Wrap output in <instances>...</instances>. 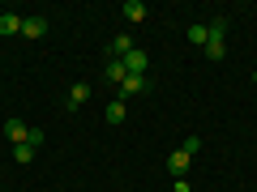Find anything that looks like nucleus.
Instances as JSON below:
<instances>
[{"label": "nucleus", "mask_w": 257, "mask_h": 192, "mask_svg": "<svg viewBox=\"0 0 257 192\" xmlns=\"http://www.w3.org/2000/svg\"><path fill=\"white\" fill-rule=\"evenodd\" d=\"M13 162H18V166H30V162H35V146H13Z\"/></svg>", "instance_id": "ddd939ff"}, {"label": "nucleus", "mask_w": 257, "mask_h": 192, "mask_svg": "<svg viewBox=\"0 0 257 192\" xmlns=\"http://www.w3.org/2000/svg\"><path fill=\"white\" fill-rule=\"evenodd\" d=\"M206 30H210V38H223V43H227V18H223V13H219V18H210V26H206Z\"/></svg>", "instance_id": "4468645a"}, {"label": "nucleus", "mask_w": 257, "mask_h": 192, "mask_svg": "<svg viewBox=\"0 0 257 192\" xmlns=\"http://www.w3.org/2000/svg\"><path fill=\"white\" fill-rule=\"evenodd\" d=\"M146 68H150L146 52H142V47H133V52L124 56V73H128V77H146Z\"/></svg>", "instance_id": "f03ea898"}, {"label": "nucleus", "mask_w": 257, "mask_h": 192, "mask_svg": "<svg viewBox=\"0 0 257 192\" xmlns=\"http://www.w3.org/2000/svg\"><path fill=\"white\" fill-rule=\"evenodd\" d=\"M0 34H5V38L22 34V18H18V13H0Z\"/></svg>", "instance_id": "6e6552de"}, {"label": "nucleus", "mask_w": 257, "mask_h": 192, "mask_svg": "<svg viewBox=\"0 0 257 192\" xmlns=\"http://www.w3.org/2000/svg\"><path fill=\"white\" fill-rule=\"evenodd\" d=\"M47 26H52V22H47L43 13H35V18H22V38H43Z\"/></svg>", "instance_id": "7ed1b4c3"}, {"label": "nucleus", "mask_w": 257, "mask_h": 192, "mask_svg": "<svg viewBox=\"0 0 257 192\" xmlns=\"http://www.w3.org/2000/svg\"><path fill=\"white\" fill-rule=\"evenodd\" d=\"M103 73H107V82L116 86V90H120V82L128 77V73H124V60H107V68H103Z\"/></svg>", "instance_id": "9d476101"}, {"label": "nucleus", "mask_w": 257, "mask_h": 192, "mask_svg": "<svg viewBox=\"0 0 257 192\" xmlns=\"http://www.w3.org/2000/svg\"><path fill=\"white\" fill-rule=\"evenodd\" d=\"M189 162H193V158L184 154V150H176V154H167V171H172L176 180H184V175H189Z\"/></svg>", "instance_id": "423d86ee"}, {"label": "nucleus", "mask_w": 257, "mask_h": 192, "mask_svg": "<svg viewBox=\"0 0 257 192\" xmlns=\"http://www.w3.org/2000/svg\"><path fill=\"white\" fill-rule=\"evenodd\" d=\"M124 116H128V107H124L120 98H111L107 111H103V120H107V124H124Z\"/></svg>", "instance_id": "0eeeda50"}, {"label": "nucleus", "mask_w": 257, "mask_h": 192, "mask_svg": "<svg viewBox=\"0 0 257 192\" xmlns=\"http://www.w3.org/2000/svg\"><path fill=\"white\" fill-rule=\"evenodd\" d=\"M184 154H189V158H197V150H202V137H184Z\"/></svg>", "instance_id": "2eb2a0df"}, {"label": "nucleus", "mask_w": 257, "mask_h": 192, "mask_svg": "<svg viewBox=\"0 0 257 192\" xmlns=\"http://www.w3.org/2000/svg\"><path fill=\"white\" fill-rule=\"evenodd\" d=\"M90 94H94V86H90V82H73V90H69V111L86 107V102H90Z\"/></svg>", "instance_id": "20e7f679"}, {"label": "nucleus", "mask_w": 257, "mask_h": 192, "mask_svg": "<svg viewBox=\"0 0 257 192\" xmlns=\"http://www.w3.org/2000/svg\"><path fill=\"white\" fill-rule=\"evenodd\" d=\"M172 188H176V192H193V184H189V175H184V180H176Z\"/></svg>", "instance_id": "dca6fc26"}, {"label": "nucleus", "mask_w": 257, "mask_h": 192, "mask_svg": "<svg viewBox=\"0 0 257 192\" xmlns=\"http://www.w3.org/2000/svg\"><path fill=\"white\" fill-rule=\"evenodd\" d=\"M202 52H206V60H223V56H227V43H223V38H210Z\"/></svg>", "instance_id": "f8f14e48"}, {"label": "nucleus", "mask_w": 257, "mask_h": 192, "mask_svg": "<svg viewBox=\"0 0 257 192\" xmlns=\"http://www.w3.org/2000/svg\"><path fill=\"white\" fill-rule=\"evenodd\" d=\"M189 43H197V47H206V43H210V30H206L202 22H193V26H189Z\"/></svg>", "instance_id": "9b49d317"}, {"label": "nucleus", "mask_w": 257, "mask_h": 192, "mask_svg": "<svg viewBox=\"0 0 257 192\" xmlns=\"http://www.w3.org/2000/svg\"><path fill=\"white\" fill-rule=\"evenodd\" d=\"M120 13H124L128 22H146V13H150V9L142 4V0H124V9H120Z\"/></svg>", "instance_id": "1a4fd4ad"}, {"label": "nucleus", "mask_w": 257, "mask_h": 192, "mask_svg": "<svg viewBox=\"0 0 257 192\" xmlns=\"http://www.w3.org/2000/svg\"><path fill=\"white\" fill-rule=\"evenodd\" d=\"M133 47H138V43H133L128 34H116V38L107 43V60H124V56L133 52Z\"/></svg>", "instance_id": "39448f33"}, {"label": "nucleus", "mask_w": 257, "mask_h": 192, "mask_svg": "<svg viewBox=\"0 0 257 192\" xmlns=\"http://www.w3.org/2000/svg\"><path fill=\"white\" fill-rule=\"evenodd\" d=\"M146 90H150L146 77H124V82H120V90H116V98L128 102V98H138V94H146Z\"/></svg>", "instance_id": "f257e3e1"}, {"label": "nucleus", "mask_w": 257, "mask_h": 192, "mask_svg": "<svg viewBox=\"0 0 257 192\" xmlns=\"http://www.w3.org/2000/svg\"><path fill=\"white\" fill-rule=\"evenodd\" d=\"M253 82H257V73H253Z\"/></svg>", "instance_id": "f3484780"}]
</instances>
